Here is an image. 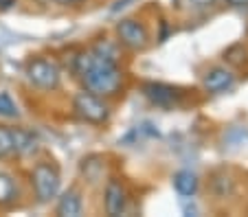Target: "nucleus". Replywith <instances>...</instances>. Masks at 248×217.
I'll return each instance as SVG.
<instances>
[{"mask_svg":"<svg viewBox=\"0 0 248 217\" xmlns=\"http://www.w3.org/2000/svg\"><path fill=\"white\" fill-rule=\"evenodd\" d=\"M84 213V198L77 187H70L66 193L60 195L55 204V215L60 217H77Z\"/></svg>","mask_w":248,"mask_h":217,"instance_id":"9d476101","label":"nucleus"},{"mask_svg":"<svg viewBox=\"0 0 248 217\" xmlns=\"http://www.w3.org/2000/svg\"><path fill=\"white\" fill-rule=\"evenodd\" d=\"M103 169H106V165L99 156H90L81 160V174H84L86 182H99L103 178Z\"/></svg>","mask_w":248,"mask_h":217,"instance_id":"4468645a","label":"nucleus"},{"mask_svg":"<svg viewBox=\"0 0 248 217\" xmlns=\"http://www.w3.org/2000/svg\"><path fill=\"white\" fill-rule=\"evenodd\" d=\"M18 202V182L11 174L0 171V208L7 211Z\"/></svg>","mask_w":248,"mask_h":217,"instance_id":"f8f14e48","label":"nucleus"},{"mask_svg":"<svg viewBox=\"0 0 248 217\" xmlns=\"http://www.w3.org/2000/svg\"><path fill=\"white\" fill-rule=\"evenodd\" d=\"M73 112L77 118L90 123V125H106L112 116V110L106 103V99L94 92H88V90H81L73 97Z\"/></svg>","mask_w":248,"mask_h":217,"instance_id":"7ed1b4c3","label":"nucleus"},{"mask_svg":"<svg viewBox=\"0 0 248 217\" xmlns=\"http://www.w3.org/2000/svg\"><path fill=\"white\" fill-rule=\"evenodd\" d=\"M171 184L178 195H183V198H193V195L198 193V189H200V178H198L193 171L183 169V171H178V174H173Z\"/></svg>","mask_w":248,"mask_h":217,"instance_id":"9b49d317","label":"nucleus"},{"mask_svg":"<svg viewBox=\"0 0 248 217\" xmlns=\"http://www.w3.org/2000/svg\"><path fill=\"white\" fill-rule=\"evenodd\" d=\"M31 184H33V193L38 204H48L51 200H55L60 195L62 189V174L53 162L40 160L35 162L31 171Z\"/></svg>","mask_w":248,"mask_h":217,"instance_id":"f03ea898","label":"nucleus"},{"mask_svg":"<svg viewBox=\"0 0 248 217\" xmlns=\"http://www.w3.org/2000/svg\"><path fill=\"white\" fill-rule=\"evenodd\" d=\"M143 95L152 105L158 108H176L183 101V92L178 88H173L169 84H160V81H150L143 86Z\"/></svg>","mask_w":248,"mask_h":217,"instance_id":"423d86ee","label":"nucleus"},{"mask_svg":"<svg viewBox=\"0 0 248 217\" xmlns=\"http://www.w3.org/2000/svg\"><path fill=\"white\" fill-rule=\"evenodd\" d=\"M14 130V149L18 158H31L40 151V138L27 128H11Z\"/></svg>","mask_w":248,"mask_h":217,"instance_id":"1a4fd4ad","label":"nucleus"},{"mask_svg":"<svg viewBox=\"0 0 248 217\" xmlns=\"http://www.w3.org/2000/svg\"><path fill=\"white\" fill-rule=\"evenodd\" d=\"M73 75L81 81V88L108 99L114 97L123 86V71L119 61L97 55L93 48L77 53L73 59Z\"/></svg>","mask_w":248,"mask_h":217,"instance_id":"f257e3e1","label":"nucleus"},{"mask_svg":"<svg viewBox=\"0 0 248 217\" xmlns=\"http://www.w3.org/2000/svg\"><path fill=\"white\" fill-rule=\"evenodd\" d=\"M229 7H235V9H242V7H248V0H224Z\"/></svg>","mask_w":248,"mask_h":217,"instance_id":"aec40b11","label":"nucleus"},{"mask_svg":"<svg viewBox=\"0 0 248 217\" xmlns=\"http://www.w3.org/2000/svg\"><path fill=\"white\" fill-rule=\"evenodd\" d=\"M117 40L127 51H145L150 46V31L140 20L136 18H123L114 27Z\"/></svg>","mask_w":248,"mask_h":217,"instance_id":"39448f33","label":"nucleus"},{"mask_svg":"<svg viewBox=\"0 0 248 217\" xmlns=\"http://www.w3.org/2000/svg\"><path fill=\"white\" fill-rule=\"evenodd\" d=\"M93 51L97 53V55L106 57V59L119 61V57H121V44H119V40L103 38V40H99V42H94Z\"/></svg>","mask_w":248,"mask_h":217,"instance_id":"2eb2a0df","label":"nucleus"},{"mask_svg":"<svg viewBox=\"0 0 248 217\" xmlns=\"http://www.w3.org/2000/svg\"><path fill=\"white\" fill-rule=\"evenodd\" d=\"M14 156V130L9 125H0V160H11Z\"/></svg>","mask_w":248,"mask_h":217,"instance_id":"dca6fc26","label":"nucleus"},{"mask_svg":"<svg viewBox=\"0 0 248 217\" xmlns=\"http://www.w3.org/2000/svg\"><path fill=\"white\" fill-rule=\"evenodd\" d=\"M217 0H189V7L191 9H209V7H213Z\"/></svg>","mask_w":248,"mask_h":217,"instance_id":"a211bd4d","label":"nucleus"},{"mask_svg":"<svg viewBox=\"0 0 248 217\" xmlns=\"http://www.w3.org/2000/svg\"><path fill=\"white\" fill-rule=\"evenodd\" d=\"M55 5H62V7H75V5H84L86 0H51Z\"/></svg>","mask_w":248,"mask_h":217,"instance_id":"6ab92c4d","label":"nucleus"},{"mask_svg":"<svg viewBox=\"0 0 248 217\" xmlns=\"http://www.w3.org/2000/svg\"><path fill=\"white\" fill-rule=\"evenodd\" d=\"M233 84H235V72L229 66H213L202 75V88L209 95L224 92V90L233 88Z\"/></svg>","mask_w":248,"mask_h":217,"instance_id":"0eeeda50","label":"nucleus"},{"mask_svg":"<svg viewBox=\"0 0 248 217\" xmlns=\"http://www.w3.org/2000/svg\"><path fill=\"white\" fill-rule=\"evenodd\" d=\"M103 206L108 215H121L127 206V191L123 187L121 180L112 178L106 184V191H103Z\"/></svg>","mask_w":248,"mask_h":217,"instance_id":"6e6552de","label":"nucleus"},{"mask_svg":"<svg viewBox=\"0 0 248 217\" xmlns=\"http://www.w3.org/2000/svg\"><path fill=\"white\" fill-rule=\"evenodd\" d=\"M0 116H7V118L18 116V105L11 99L9 92H0Z\"/></svg>","mask_w":248,"mask_h":217,"instance_id":"f3484780","label":"nucleus"},{"mask_svg":"<svg viewBox=\"0 0 248 217\" xmlns=\"http://www.w3.org/2000/svg\"><path fill=\"white\" fill-rule=\"evenodd\" d=\"M27 79L40 90H57L62 84V68L51 57H31L27 61Z\"/></svg>","mask_w":248,"mask_h":217,"instance_id":"20e7f679","label":"nucleus"},{"mask_svg":"<svg viewBox=\"0 0 248 217\" xmlns=\"http://www.w3.org/2000/svg\"><path fill=\"white\" fill-rule=\"evenodd\" d=\"M209 187H211V193L216 195L217 200L231 198V195H233V191H235L233 178H229L224 171H216V174H213V178H211V182H209Z\"/></svg>","mask_w":248,"mask_h":217,"instance_id":"ddd939ff","label":"nucleus"}]
</instances>
